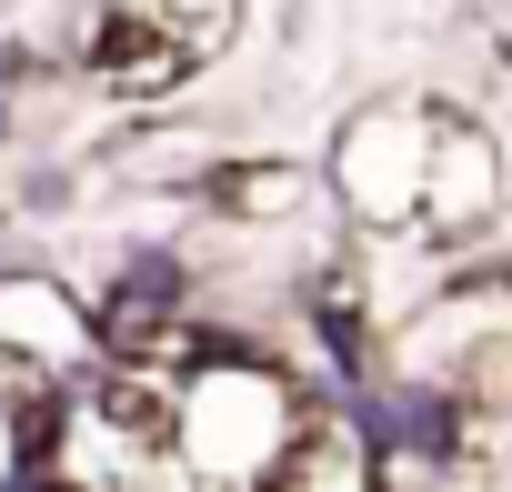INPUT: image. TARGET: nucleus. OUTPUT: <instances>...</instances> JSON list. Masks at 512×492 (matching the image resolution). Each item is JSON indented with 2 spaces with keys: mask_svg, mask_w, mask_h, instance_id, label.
Here are the masks:
<instances>
[{
  "mask_svg": "<svg viewBox=\"0 0 512 492\" xmlns=\"http://www.w3.org/2000/svg\"><path fill=\"white\" fill-rule=\"evenodd\" d=\"M302 432V392L262 352H191L171 382V472L191 482H272Z\"/></svg>",
  "mask_w": 512,
  "mask_h": 492,
  "instance_id": "1",
  "label": "nucleus"
},
{
  "mask_svg": "<svg viewBox=\"0 0 512 492\" xmlns=\"http://www.w3.org/2000/svg\"><path fill=\"white\" fill-rule=\"evenodd\" d=\"M422 161H432V111L422 101H372L342 121L332 141V201L392 241V231H422Z\"/></svg>",
  "mask_w": 512,
  "mask_h": 492,
  "instance_id": "2",
  "label": "nucleus"
},
{
  "mask_svg": "<svg viewBox=\"0 0 512 492\" xmlns=\"http://www.w3.org/2000/svg\"><path fill=\"white\" fill-rule=\"evenodd\" d=\"M0 362H21V372H41V382H81V372L101 362V332H91V312H81L61 282L0 272Z\"/></svg>",
  "mask_w": 512,
  "mask_h": 492,
  "instance_id": "3",
  "label": "nucleus"
},
{
  "mask_svg": "<svg viewBox=\"0 0 512 492\" xmlns=\"http://www.w3.org/2000/svg\"><path fill=\"white\" fill-rule=\"evenodd\" d=\"M502 211V141L482 121H432V161H422V231L472 241Z\"/></svg>",
  "mask_w": 512,
  "mask_h": 492,
  "instance_id": "4",
  "label": "nucleus"
},
{
  "mask_svg": "<svg viewBox=\"0 0 512 492\" xmlns=\"http://www.w3.org/2000/svg\"><path fill=\"white\" fill-rule=\"evenodd\" d=\"M201 201L231 211V221H302L312 181H302V161H211L201 171Z\"/></svg>",
  "mask_w": 512,
  "mask_h": 492,
  "instance_id": "5",
  "label": "nucleus"
},
{
  "mask_svg": "<svg viewBox=\"0 0 512 492\" xmlns=\"http://www.w3.org/2000/svg\"><path fill=\"white\" fill-rule=\"evenodd\" d=\"M272 482H292V492H362L372 482V442L352 422H302Z\"/></svg>",
  "mask_w": 512,
  "mask_h": 492,
  "instance_id": "6",
  "label": "nucleus"
},
{
  "mask_svg": "<svg viewBox=\"0 0 512 492\" xmlns=\"http://www.w3.org/2000/svg\"><path fill=\"white\" fill-rule=\"evenodd\" d=\"M141 11H151V21H171L181 41H201V51L231 31V0H141Z\"/></svg>",
  "mask_w": 512,
  "mask_h": 492,
  "instance_id": "7",
  "label": "nucleus"
},
{
  "mask_svg": "<svg viewBox=\"0 0 512 492\" xmlns=\"http://www.w3.org/2000/svg\"><path fill=\"white\" fill-rule=\"evenodd\" d=\"M31 71H41V61H31V51H21V41H0V91H21V81H31Z\"/></svg>",
  "mask_w": 512,
  "mask_h": 492,
  "instance_id": "8",
  "label": "nucleus"
},
{
  "mask_svg": "<svg viewBox=\"0 0 512 492\" xmlns=\"http://www.w3.org/2000/svg\"><path fill=\"white\" fill-rule=\"evenodd\" d=\"M0 151H11V91H0Z\"/></svg>",
  "mask_w": 512,
  "mask_h": 492,
  "instance_id": "9",
  "label": "nucleus"
}]
</instances>
